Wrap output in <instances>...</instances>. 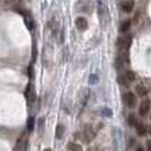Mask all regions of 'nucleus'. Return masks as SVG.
<instances>
[{"label":"nucleus","mask_w":151,"mask_h":151,"mask_svg":"<svg viewBox=\"0 0 151 151\" xmlns=\"http://www.w3.org/2000/svg\"><path fill=\"white\" fill-rule=\"evenodd\" d=\"M131 43H132V35H130V34L119 36L116 40V46H117L118 49L120 50V52H127Z\"/></svg>","instance_id":"f257e3e1"},{"label":"nucleus","mask_w":151,"mask_h":151,"mask_svg":"<svg viewBox=\"0 0 151 151\" xmlns=\"http://www.w3.org/2000/svg\"><path fill=\"white\" fill-rule=\"evenodd\" d=\"M81 139L83 140L84 143H86V144H89V143H91L95 139V132H94V130L92 128V126L90 125V124H85L83 127V131H82V133H81Z\"/></svg>","instance_id":"f03ea898"},{"label":"nucleus","mask_w":151,"mask_h":151,"mask_svg":"<svg viewBox=\"0 0 151 151\" xmlns=\"http://www.w3.org/2000/svg\"><path fill=\"white\" fill-rule=\"evenodd\" d=\"M123 102L125 103L126 107L128 108H134L136 106V95L131 91H127L123 94Z\"/></svg>","instance_id":"7ed1b4c3"},{"label":"nucleus","mask_w":151,"mask_h":151,"mask_svg":"<svg viewBox=\"0 0 151 151\" xmlns=\"http://www.w3.org/2000/svg\"><path fill=\"white\" fill-rule=\"evenodd\" d=\"M150 108H151L150 99H148V98L143 99V100L141 101V103H140V106H139V115H140L141 117L144 118L150 113Z\"/></svg>","instance_id":"20e7f679"},{"label":"nucleus","mask_w":151,"mask_h":151,"mask_svg":"<svg viewBox=\"0 0 151 151\" xmlns=\"http://www.w3.org/2000/svg\"><path fill=\"white\" fill-rule=\"evenodd\" d=\"M25 98L27 102L31 105V103H33L34 101H35V92H34V86L32 83H27L25 88Z\"/></svg>","instance_id":"39448f33"},{"label":"nucleus","mask_w":151,"mask_h":151,"mask_svg":"<svg viewBox=\"0 0 151 151\" xmlns=\"http://www.w3.org/2000/svg\"><path fill=\"white\" fill-rule=\"evenodd\" d=\"M75 26L77 27V30H80V31H85V30H88V27H89L88 19H86L85 17H83V16L76 17Z\"/></svg>","instance_id":"423d86ee"},{"label":"nucleus","mask_w":151,"mask_h":151,"mask_svg":"<svg viewBox=\"0 0 151 151\" xmlns=\"http://www.w3.org/2000/svg\"><path fill=\"white\" fill-rule=\"evenodd\" d=\"M130 59H128V55L127 52H120L116 58V65H117L118 68L124 67L126 64H128Z\"/></svg>","instance_id":"0eeeda50"},{"label":"nucleus","mask_w":151,"mask_h":151,"mask_svg":"<svg viewBox=\"0 0 151 151\" xmlns=\"http://www.w3.org/2000/svg\"><path fill=\"white\" fill-rule=\"evenodd\" d=\"M134 90H135V93H136L139 97H141V98H144V97H147V95L149 94V90H148V88H145V86L142 85V84H137V85H135Z\"/></svg>","instance_id":"6e6552de"},{"label":"nucleus","mask_w":151,"mask_h":151,"mask_svg":"<svg viewBox=\"0 0 151 151\" xmlns=\"http://www.w3.org/2000/svg\"><path fill=\"white\" fill-rule=\"evenodd\" d=\"M134 6H135V2L134 1H124V2H122L120 4V7L123 9V11L124 13H131L133 9H134Z\"/></svg>","instance_id":"1a4fd4ad"},{"label":"nucleus","mask_w":151,"mask_h":151,"mask_svg":"<svg viewBox=\"0 0 151 151\" xmlns=\"http://www.w3.org/2000/svg\"><path fill=\"white\" fill-rule=\"evenodd\" d=\"M135 131H136V134L139 136H144L147 134V126L141 122H137V124L135 125Z\"/></svg>","instance_id":"9d476101"},{"label":"nucleus","mask_w":151,"mask_h":151,"mask_svg":"<svg viewBox=\"0 0 151 151\" xmlns=\"http://www.w3.org/2000/svg\"><path fill=\"white\" fill-rule=\"evenodd\" d=\"M131 25H132V21L131 19H125V21L122 22V24L119 26V31L122 33H127L130 31V28H131Z\"/></svg>","instance_id":"9b49d317"},{"label":"nucleus","mask_w":151,"mask_h":151,"mask_svg":"<svg viewBox=\"0 0 151 151\" xmlns=\"http://www.w3.org/2000/svg\"><path fill=\"white\" fill-rule=\"evenodd\" d=\"M64 133H65V126L61 125V124H58L57 127H56V132H55L56 139L57 140H61L63 136H64Z\"/></svg>","instance_id":"f8f14e48"},{"label":"nucleus","mask_w":151,"mask_h":151,"mask_svg":"<svg viewBox=\"0 0 151 151\" xmlns=\"http://www.w3.org/2000/svg\"><path fill=\"white\" fill-rule=\"evenodd\" d=\"M67 150L68 151H83V149H82V145H81V144H77V143H74V142H68Z\"/></svg>","instance_id":"ddd939ff"},{"label":"nucleus","mask_w":151,"mask_h":151,"mask_svg":"<svg viewBox=\"0 0 151 151\" xmlns=\"http://www.w3.org/2000/svg\"><path fill=\"white\" fill-rule=\"evenodd\" d=\"M124 75L125 77L127 78V81L131 83V82H134L135 80H136V74H135L133 71H126L125 73H124Z\"/></svg>","instance_id":"4468645a"},{"label":"nucleus","mask_w":151,"mask_h":151,"mask_svg":"<svg viewBox=\"0 0 151 151\" xmlns=\"http://www.w3.org/2000/svg\"><path fill=\"white\" fill-rule=\"evenodd\" d=\"M117 82H118V84H120L122 86H128V84H130V82L127 81V78L125 77V75H124V74H123V75L118 76Z\"/></svg>","instance_id":"2eb2a0df"},{"label":"nucleus","mask_w":151,"mask_h":151,"mask_svg":"<svg viewBox=\"0 0 151 151\" xmlns=\"http://www.w3.org/2000/svg\"><path fill=\"white\" fill-rule=\"evenodd\" d=\"M127 122H128V125L130 126H135L137 124V120H136V116L134 114H130L128 118H127Z\"/></svg>","instance_id":"dca6fc26"},{"label":"nucleus","mask_w":151,"mask_h":151,"mask_svg":"<svg viewBox=\"0 0 151 151\" xmlns=\"http://www.w3.org/2000/svg\"><path fill=\"white\" fill-rule=\"evenodd\" d=\"M34 125H35V119H34V117H30L27 119V124H26L28 132H32V131H33Z\"/></svg>","instance_id":"f3484780"},{"label":"nucleus","mask_w":151,"mask_h":151,"mask_svg":"<svg viewBox=\"0 0 151 151\" xmlns=\"http://www.w3.org/2000/svg\"><path fill=\"white\" fill-rule=\"evenodd\" d=\"M25 24L27 25L28 30H32L33 28V21H32L31 16H26L25 15Z\"/></svg>","instance_id":"a211bd4d"},{"label":"nucleus","mask_w":151,"mask_h":151,"mask_svg":"<svg viewBox=\"0 0 151 151\" xmlns=\"http://www.w3.org/2000/svg\"><path fill=\"white\" fill-rule=\"evenodd\" d=\"M102 113H103V115H106V116H111V115H113V111L110 110V108H103V109H102Z\"/></svg>","instance_id":"6ab92c4d"},{"label":"nucleus","mask_w":151,"mask_h":151,"mask_svg":"<svg viewBox=\"0 0 151 151\" xmlns=\"http://www.w3.org/2000/svg\"><path fill=\"white\" fill-rule=\"evenodd\" d=\"M145 148H147V151H151V140H147L145 142Z\"/></svg>","instance_id":"aec40b11"},{"label":"nucleus","mask_w":151,"mask_h":151,"mask_svg":"<svg viewBox=\"0 0 151 151\" xmlns=\"http://www.w3.org/2000/svg\"><path fill=\"white\" fill-rule=\"evenodd\" d=\"M90 83H92V84L97 83V76H94V75L90 76Z\"/></svg>","instance_id":"412c9836"},{"label":"nucleus","mask_w":151,"mask_h":151,"mask_svg":"<svg viewBox=\"0 0 151 151\" xmlns=\"http://www.w3.org/2000/svg\"><path fill=\"white\" fill-rule=\"evenodd\" d=\"M36 53H38V50L35 49V44H33V61H35L36 59Z\"/></svg>","instance_id":"4be33fe9"},{"label":"nucleus","mask_w":151,"mask_h":151,"mask_svg":"<svg viewBox=\"0 0 151 151\" xmlns=\"http://www.w3.org/2000/svg\"><path fill=\"white\" fill-rule=\"evenodd\" d=\"M39 126H40V127H39V130L42 131V128H43V118H41V119L39 120Z\"/></svg>","instance_id":"5701e85b"},{"label":"nucleus","mask_w":151,"mask_h":151,"mask_svg":"<svg viewBox=\"0 0 151 151\" xmlns=\"http://www.w3.org/2000/svg\"><path fill=\"white\" fill-rule=\"evenodd\" d=\"M88 151H99V148L98 147H91V148H89Z\"/></svg>","instance_id":"b1692460"},{"label":"nucleus","mask_w":151,"mask_h":151,"mask_svg":"<svg viewBox=\"0 0 151 151\" xmlns=\"http://www.w3.org/2000/svg\"><path fill=\"white\" fill-rule=\"evenodd\" d=\"M103 127V123H98V125H97V130L99 131V130H101Z\"/></svg>","instance_id":"393cba45"},{"label":"nucleus","mask_w":151,"mask_h":151,"mask_svg":"<svg viewBox=\"0 0 151 151\" xmlns=\"http://www.w3.org/2000/svg\"><path fill=\"white\" fill-rule=\"evenodd\" d=\"M135 151H144V149H143V147H137Z\"/></svg>","instance_id":"a878e982"},{"label":"nucleus","mask_w":151,"mask_h":151,"mask_svg":"<svg viewBox=\"0 0 151 151\" xmlns=\"http://www.w3.org/2000/svg\"><path fill=\"white\" fill-rule=\"evenodd\" d=\"M43 151H52V150H51L50 148H46V149H44Z\"/></svg>","instance_id":"bb28decb"},{"label":"nucleus","mask_w":151,"mask_h":151,"mask_svg":"<svg viewBox=\"0 0 151 151\" xmlns=\"http://www.w3.org/2000/svg\"><path fill=\"white\" fill-rule=\"evenodd\" d=\"M149 133H150V135H151V126H149Z\"/></svg>","instance_id":"cd10ccee"},{"label":"nucleus","mask_w":151,"mask_h":151,"mask_svg":"<svg viewBox=\"0 0 151 151\" xmlns=\"http://www.w3.org/2000/svg\"><path fill=\"white\" fill-rule=\"evenodd\" d=\"M150 120H151V114H150Z\"/></svg>","instance_id":"c85d7f7f"}]
</instances>
